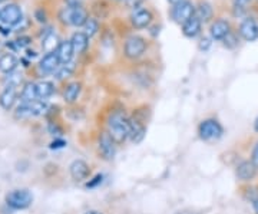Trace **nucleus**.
Masks as SVG:
<instances>
[{
	"label": "nucleus",
	"mask_w": 258,
	"mask_h": 214,
	"mask_svg": "<svg viewBox=\"0 0 258 214\" xmlns=\"http://www.w3.org/2000/svg\"><path fill=\"white\" fill-rule=\"evenodd\" d=\"M108 132L116 145L129 138V117L123 111H112L106 121Z\"/></svg>",
	"instance_id": "1"
},
{
	"label": "nucleus",
	"mask_w": 258,
	"mask_h": 214,
	"mask_svg": "<svg viewBox=\"0 0 258 214\" xmlns=\"http://www.w3.org/2000/svg\"><path fill=\"white\" fill-rule=\"evenodd\" d=\"M89 18H91V15L85 6L72 9V8H68L63 5L56 12V20L63 28H83Z\"/></svg>",
	"instance_id": "2"
},
{
	"label": "nucleus",
	"mask_w": 258,
	"mask_h": 214,
	"mask_svg": "<svg viewBox=\"0 0 258 214\" xmlns=\"http://www.w3.org/2000/svg\"><path fill=\"white\" fill-rule=\"evenodd\" d=\"M148 42L147 39L141 35H129L123 42V56L129 61H137L147 54Z\"/></svg>",
	"instance_id": "3"
},
{
	"label": "nucleus",
	"mask_w": 258,
	"mask_h": 214,
	"mask_svg": "<svg viewBox=\"0 0 258 214\" xmlns=\"http://www.w3.org/2000/svg\"><path fill=\"white\" fill-rule=\"evenodd\" d=\"M222 134H224V128L220 121L215 118H207L198 125V135L201 140L207 141V142L220 140Z\"/></svg>",
	"instance_id": "4"
},
{
	"label": "nucleus",
	"mask_w": 258,
	"mask_h": 214,
	"mask_svg": "<svg viewBox=\"0 0 258 214\" xmlns=\"http://www.w3.org/2000/svg\"><path fill=\"white\" fill-rule=\"evenodd\" d=\"M25 19L26 18L23 15V9L16 2H9L2 6V22L3 23L16 29Z\"/></svg>",
	"instance_id": "5"
},
{
	"label": "nucleus",
	"mask_w": 258,
	"mask_h": 214,
	"mask_svg": "<svg viewBox=\"0 0 258 214\" xmlns=\"http://www.w3.org/2000/svg\"><path fill=\"white\" fill-rule=\"evenodd\" d=\"M169 16H171V19L175 23L182 26L186 20H189V19L195 16V5H194L192 2H189V0H185L182 3L175 5V6L171 8Z\"/></svg>",
	"instance_id": "6"
},
{
	"label": "nucleus",
	"mask_w": 258,
	"mask_h": 214,
	"mask_svg": "<svg viewBox=\"0 0 258 214\" xmlns=\"http://www.w3.org/2000/svg\"><path fill=\"white\" fill-rule=\"evenodd\" d=\"M154 19H155L154 12L149 8L142 6V8H138L131 13L129 22H131L134 29H148L154 23Z\"/></svg>",
	"instance_id": "7"
},
{
	"label": "nucleus",
	"mask_w": 258,
	"mask_h": 214,
	"mask_svg": "<svg viewBox=\"0 0 258 214\" xmlns=\"http://www.w3.org/2000/svg\"><path fill=\"white\" fill-rule=\"evenodd\" d=\"M60 65L62 64H60L59 58L56 55V52L45 54L37 62V74H39L40 78H45V76H49V75H55V72L59 69Z\"/></svg>",
	"instance_id": "8"
},
{
	"label": "nucleus",
	"mask_w": 258,
	"mask_h": 214,
	"mask_svg": "<svg viewBox=\"0 0 258 214\" xmlns=\"http://www.w3.org/2000/svg\"><path fill=\"white\" fill-rule=\"evenodd\" d=\"M98 151L102 158L106 161H112L116 154V144L112 140L108 131H102L98 135Z\"/></svg>",
	"instance_id": "9"
},
{
	"label": "nucleus",
	"mask_w": 258,
	"mask_h": 214,
	"mask_svg": "<svg viewBox=\"0 0 258 214\" xmlns=\"http://www.w3.org/2000/svg\"><path fill=\"white\" fill-rule=\"evenodd\" d=\"M6 201L12 208L16 210H23L28 208L33 201V196L29 190H15L6 197Z\"/></svg>",
	"instance_id": "10"
},
{
	"label": "nucleus",
	"mask_w": 258,
	"mask_h": 214,
	"mask_svg": "<svg viewBox=\"0 0 258 214\" xmlns=\"http://www.w3.org/2000/svg\"><path fill=\"white\" fill-rule=\"evenodd\" d=\"M258 168L251 159H242L235 167V176L242 183H251L257 177Z\"/></svg>",
	"instance_id": "11"
},
{
	"label": "nucleus",
	"mask_w": 258,
	"mask_h": 214,
	"mask_svg": "<svg viewBox=\"0 0 258 214\" xmlns=\"http://www.w3.org/2000/svg\"><path fill=\"white\" fill-rule=\"evenodd\" d=\"M147 125L138 117H129V140L134 144H139L145 138Z\"/></svg>",
	"instance_id": "12"
},
{
	"label": "nucleus",
	"mask_w": 258,
	"mask_h": 214,
	"mask_svg": "<svg viewBox=\"0 0 258 214\" xmlns=\"http://www.w3.org/2000/svg\"><path fill=\"white\" fill-rule=\"evenodd\" d=\"M231 30V23L227 19H215L212 20L211 25H210V37L212 40H217V42H222V39L230 33Z\"/></svg>",
	"instance_id": "13"
},
{
	"label": "nucleus",
	"mask_w": 258,
	"mask_h": 214,
	"mask_svg": "<svg viewBox=\"0 0 258 214\" xmlns=\"http://www.w3.org/2000/svg\"><path fill=\"white\" fill-rule=\"evenodd\" d=\"M238 35L245 42H254L258 39V23L252 18H245L240 23Z\"/></svg>",
	"instance_id": "14"
},
{
	"label": "nucleus",
	"mask_w": 258,
	"mask_h": 214,
	"mask_svg": "<svg viewBox=\"0 0 258 214\" xmlns=\"http://www.w3.org/2000/svg\"><path fill=\"white\" fill-rule=\"evenodd\" d=\"M71 42L74 45L75 55H83L88 52L91 45V37L88 36L83 30H78L71 36Z\"/></svg>",
	"instance_id": "15"
},
{
	"label": "nucleus",
	"mask_w": 258,
	"mask_h": 214,
	"mask_svg": "<svg viewBox=\"0 0 258 214\" xmlns=\"http://www.w3.org/2000/svg\"><path fill=\"white\" fill-rule=\"evenodd\" d=\"M19 58L12 52H5L0 55V74L8 75L18 71Z\"/></svg>",
	"instance_id": "16"
},
{
	"label": "nucleus",
	"mask_w": 258,
	"mask_h": 214,
	"mask_svg": "<svg viewBox=\"0 0 258 214\" xmlns=\"http://www.w3.org/2000/svg\"><path fill=\"white\" fill-rule=\"evenodd\" d=\"M18 101V88L5 85L3 91L0 92V106L6 111L13 108V105Z\"/></svg>",
	"instance_id": "17"
},
{
	"label": "nucleus",
	"mask_w": 258,
	"mask_h": 214,
	"mask_svg": "<svg viewBox=\"0 0 258 214\" xmlns=\"http://www.w3.org/2000/svg\"><path fill=\"white\" fill-rule=\"evenodd\" d=\"M203 22L197 16H194L189 20H186L184 25L181 26V30H182V35L188 39H195L197 36L201 35L203 32Z\"/></svg>",
	"instance_id": "18"
},
{
	"label": "nucleus",
	"mask_w": 258,
	"mask_h": 214,
	"mask_svg": "<svg viewBox=\"0 0 258 214\" xmlns=\"http://www.w3.org/2000/svg\"><path fill=\"white\" fill-rule=\"evenodd\" d=\"M69 171L75 181H83L91 176V167L82 159H75L69 167Z\"/></svg>",
	"instance_id": "19"
},
{
	"label": "nucleus",
	"mask_w": 258,
	"mask_h": 214,
	"mask_svg": "<svg viewBox=\"0 0 258 214\" xmlns=\"http://www.w3.org/2000/svg\"><path fill=\"white\" fill-rule=\"evenodd\" d=\"M56 55L59 58L60 64H68V62H72L75 56V49L71 39H62L59 46L56 49Z\"/></svg>",
	"instance_id": "20"
},
{
	"label": "nucleus",
	"mask_w": 258,
	"mask_h": 214,
	"mask_svg": "<svg viewBox=\"0 0 258 214\" xmlns=\"http://www.w3.org/2000/svg\"><path fill=\"white\" fill-rule=\"evenodd\" d=\"M82 92V84L79 81H74L64 86L63 99L66 103H75Z\"/></svg>",
	"instance_id": "21"
},
{
	"label": "nucleus",
	"mask_w": 258,
	"mask_h": 214,
	"mask_svg": "<svg viewBox=\"0 0 258 214\" xmlns=\"http://www.w3.org/2000/svg\"><path fill=\"white\" fill-rule=\"evenodd\" d=\"M195 16L200 19L203 23L211 22L214 18V8L210 2H200L198 5H195Z\"/></svg>",
	"instance_id": "22"
},
{
	"label": "nucleus",
	"mask_w": 258,
	"mask_h": 214,
	"mask_svg": "<svg viewBox=\"0 0 258 214\" xmlns=\"http://www.w3.org/2000/svg\"><path fill=\"white\" fill-rule=\"evenodd\" d=\"M60 40H62V39L57 35L56 30L50 32L46 37H43V39L40 40V47H42L43 54H52V52H56V49L59 46Z\"/></svg>",
	"instance_id": "23"
},
{
	"label": "nucleus",
	"mask_w": 258,
	"mask_h": 214,
	"mask_svg": "<svg viewBox=\"0 0 258 214\" xmlns=\"http://www.w3.org/2000/svg\"><path fill=\"white\" fill-rule=\"evenodd\" d=\"M37 89L36 84L35 82H26L22 88V92H20V102L23 103H32L37 101Z\"/></svg>",
	"instance_id": "24"
},
{
	"label": "nucleus",
	"mask_w": 258,
	"mask_h": 214,
	"mask_svg": "<svg viewBox=\"0 0 258 214\" xmlns=\"http://www.w3.org/2000/svg\"><path fill=\"white\" fill-rule=\"evenodd\" d=\"M36 89L37 98H39L40 101H46V99H49L56 91L55 84L50 82V81H40V82H37Z\"/></svg>",
	"instance_id": "25"
},
{
	"label": "nucleus",
	"mask_w": 258,
	"mask_h": 214,
	"mask_svg": "<svg viewBox=\"0 0 258 214\" xmlns=\"http://www.w3.org/2000/svg\"><path fill=\"white\" fill-rule=\"evenodd\" d=\"M76 71V64L74 61L72 62H68V64H62L59 66V69L55 72V79L57 82H63L66 79L72 78Z\"/></svg>",
	"instance_id": "26"
},
{
	"label": "nucleus",
	"mask_w": 258,
	"mask_h": 214,
	"mask_svg": "<svg viewBox=\"0 0 258 214\" xmlns=\"http://www.w3.org/2000/svg\"><path fill=\"white\" fill-rule=\"evenodd\" d=\"M101 28L102 26L99 19H96L95 16H91V18L88 19V22L85 23V26H83V32L92 39V37H95L101 32Z\"/></svg>",
	"instance_id": "27"
},
{
	"label": "nucleus",
	"mask_w": 258,
	"mask_h": 214,
	"mask_svg": "<svg viewBox=\"0 0 258 214\" xmlns=\"http://www.w3.org/2000/svg\"><path fill=\"white\" fill-rule=\"evenodd\" d=\"M3 84L8 85V86H15V88H19L20 85L23 84V72L20 71H15L12 74L5 75L3 78Z\"/></svg>",
	"instance_id": "28"
},
{
	"label": "nucleus",
	"mask_w": 258,
	"mask_h": 214,
	"mask_svg": "<svg viewBox=\"0 0 258 214\" xmlns=\"http://www.w3.org/2000/svg\"><path fill=\"white\" fill-rule=\"evenodd\" d=\"M15 117L19 118V120H28L30 117H35L33 108H32V103H19L16 111H15Z\"/></svg>",
	"instance_id": "29"
},
{
	"label": "nucleus",
	"mask_w": 258,
	"mask_h": 214,
	"mask_svg": "<svg viewBox=\"0 0 258 214\" xmlns=\"http://www.w3.org/2000/svg\"><path fill=\"white\" fill-rule=\"evenodd\" d=\"M33 19H35V22L39 23L40 26H43V25H47L49 23V13H47V9L45 6H37L33 10Z\"/></svg>",
	"instance_id": "30"
},
{
	"label": "nucleus",
	"mask_w": 258,
	"mask_h": 214,
	"mask_svg": "<svg viewBox=\"0 0 258 214\" xmlns=\"http://www.w3.org/2000/svg\"><path fill=\"white\" fill-rule=\"evenodd\" d=\"M238 43H240V35L232 32V30L222 39V45L227 49H235V47L238 46Z\"/></svg>",
	"instance_id": "31"
},
{
	"label": "nucleus",
	"mask_w": 258,
	"mask_h": 214,
	"mask_svg": "<svg viewBox=\"0 0 258 214\" xmlns=\"http://www.w3.org/2000/svg\"><path fill=\"white\" fill-rule=\"evenodd\" d=\"M15 40H16L20 50H26V49L32 47V45H33V37L28 35V33H20V35L16 36Z\"/></svg>",
	"instance_id": "32"
},
{
	"label": "nucleus",
	"mask_w": 258,
	"mask_h": 214,
	"mask_svg": "<svg viewBox=\"0 0 258 214\" xmlns=\"http://www.w3.org/2000/svg\"><path fill=\"white\" fill-rule=\"evenodd\" d=\"M244 198L249 201V203H254L258 200V186H247L245 187V191H244Z\"/></svg>",
	"instance_id": "33"
},
{
	"label": "nucleus",
	"mask_w": 258,
	"mask_h": 214,
	"mask_svg": "<svg viewBox=\"0 0 258 214\" xmlns=\"http://www.w3.org/2000/svg\"><path fill=\"white\" fill-rule=\"evenodd\" d=\"M211 45H212L211 37L204 36L201 37V39H200V42H198V49H200L201 52H207V50H210Z\"/></svg>",
	"instance_id": "34"
},
{
	"label": "nucleus",
	"mask_w": 258,
	"mask_h": 214,
	"mask_svg": "<svg viewBox=\"0 0 258 214\" xmlns=\"http://www.w3.org/2000/svg\"><path fill=\"white\" fill-rule=\"evenodd\" d=\"M3 47H5V49H8V50H9V52H12V54H16V52H19V50H20L15 39H8V40H5Z\"/></svg>",
	"instance_id": "35"
},
{
	"label": "nucleus",
	"mask_w": 258,
	"mask_h": 214,
	"mask_svg": "<svg viewBox=\"0 0 258 214\" xmlns=\"http://www.w3.org/2000/svg\"><path fill=\"white\" fill-rule=\"evenodd\" d=\"M15 32V28H12L9 25H6V23H3V22H0V36L3 37H10V35Z\"/></svg>",
	"instance_id": "36"
},
{
	"label": "nucleus",
	"mask_w": 258,
	"mask_h": 214,
	"mask_svg": "<svg viewBox=\"0 0 258 214\" xmlns=\"http://www.w3.org/2000/svg\"><path fill=\"white\" fill-rule=\"evenodd\" d=\"M64 6L68 8H72V9H76V8H83L85 6V0H62Z\"/></svg>",
	"instance_id": "37"
},
{
	"label": "nucleus",
	"mask_w": 258,
	"mask_h": 214,
	"mask_svg": "<svg viewBox=\"0 0 258 214\" xmlns=\"http://www.w3.org/2000/svg\"><path fill=\"white\" fill-rule=\"evenodd\" d=\"M161 25H158V23H152L149 28H148V33H149V36L154 37V39H157L159 36V33H161Z\"/></svg>",
	"instance_id": "38"
},
{
	"label": "nucleus",
	"mask_w": 258,
	"mask_h": 214,
	"mask_svg": "<svg viewBox=\"0 0 258 214\" xmlns=\"http://www.w3.org/2000/svg\"><path fill=\"white\" fill-rule=\"evenodd\" d=\"M254 0H234V8L240 10H245Z\"/></svg>",
	"instance_id": "39"
},
{
	"label": "nucleus",
	"mask_w": 258,
	"mask_h": 214,
	"mask_svg": "<svg viewBox=\"0 0 258 214\" xmlns=\"http://www.w3.org/2000/svg\"><path fill=\"white\" fill-rule=\"evenodd\" d=\"M25 56L28 58L29 61H32V62H33V59H37V58L40 56V54H39L37 50H35V49L29 47V49H26V50H25Z\"/></svg>",
	"instance_id": "40"
},
{
	"label": "nucleus",
	"mask_w": 258,
	"mask_h": 214,
	"mask_svg": "<svg viewBox=\"0 0 258 214\" xmlns=\"http://www.w3.org/2000/svg\"><path fill=\"white\" fill-rule=\"evenodd\" d=\"M251 161L255 164V167L258 168V141L254 144V147H252V151H251Z\"/></svg>",
	"instance_id": "41"
},
{
	"label": "nucleus",
	"mask_w": 258,
	"mask_h": 214,
	"mask_svg": "<svg viewBox=\"0 0 258 214\" xmlns=\"http://www.w3.org/2000/svg\"><path fill=\"white\" fill-rule=\"evenodd\" d=\"M102 180H103V176H102V174H98L96 177H93L92 180L86 184V187H88V188H93V187H96L98 184H101Z\"/></svg>",
	"instance_id": "42"
},
{
	"label": "nucleus",
	"mask_w": 258,
	"mask_h": 214,
	"mask_svg": "<svg viewBox=\"0 0 258 214\" xmlns=\"http://www.w3.org/2000/svg\"><path fill=\"white\" fill-rule=\"evenodd\" d=\"M64 145H66V142L63 140H56L52 142V145H50V148H63Z\"/></svg>",
	"instance_id": "43"
},
{
	"label": "nucleus",
	"mask_w": 258,
	"mask_h": 214,
	"mask_svg": "<svg viewBox=\"0 0 258 214\" xmlns=\"http://www.w3.org/2000/svg\"><path fill=\"white\" fill-rule=\"evenodd\" d=\"M169 5H172V6H175V5H179V3H182L185 0H166Z\"/></svg>",
	"instance_id": "44"
},
{
	"label": "nucleus",
	"mask_w": 258,
	"mask_h": 214,
	"mask_svg": "<svg viewBox=\"0 0 258 214\" xmlns=\"http://www.w3.org/2000/svg\"><path fill=\"white\" fill-rule=\"evenodd\" d=\"M252 208H254L255 214H258V200H257V201H254V203H252Z\"/></svg>",
	"instance_id": "45"
},
{
	"label": "nucleus",
	"mask_w": 258,
	"mask_h": 214,
	"mask_svg": "<svg viewBox=\"0 0 258 214\" xmlns=\"http://www.w3.org/2000/svg\"><path fill=\"white\" fill-rule=\"evenodd\" d=\"M85 214H103L101 211H98V210H89V211H86Z\"/></svg>",
	"instance_id": "46"
},
{
	"label": "nucleus",
	"mask_w": 258,
	"mask_h": 214,
	"mask_svg": "<svg viewBox=\"0 0 258 214\" xmlns=\"http://www.w3.org/2000/svg\"><path fill=\"white\" fill-rule=\"evenodd\" d=\"M254 131L258 134V117L255 118V121H254Z\"/></svg>",
	"instance_id": "47"
},
{
	"label": "nucleus",
	"mask_w": 258,
	"mask_h": 214,
	"mask_svg": "<svg viewBox=\"0 0 258 214\" xmlns=\"http://www.w3.org/2000/svg\"><path fill=\"white\" fill-rule=\"evenodd\" d=\"M115 3H126V2H131V0H112Z\"/></svg>",
	"instance_id": "48"
},
{
	"label": "nucleus",
	"mask_w": 258,
	"mask_h": 214,
	"mask_svg": "<svg viewBox=\"0 0 258 214\" xmlns=\"http://www.w3.org/2000/svg\"><path fill=\"white\" fill-rule=\"evenodd\" d=\"M10 0H0V6H2V5H6V3H9Z\"/></svg>",
	"instance_id": "49"
},
{
	"label": "nucleus",
	"mask_w": 258,
	"mask_h": 214,
	"mask_svg": "<svg viewBox=\"0 0 258 214\" xmlns=\"http://www.w3.org/2000/svg\"><path fill=\"white\" fill-rule=\"evenodd\" d=\"M2 50H3V43L0 42V55H2Z\"/></svg>",
	"instance_id": "50"
},
{
	"label": "nucleus",
	"mask_w": 258,
	"mask_h": 214,
	"mask_svg": "<svg viewBox=\"0 0 258 214\" xmlns=\"http://www.w3.org/2000/svg\"><path fill=\"white\" fill-rule=\"evenodd\" d=\"M0 22H2V6H0Z\"/></svg>",
	"instance_id": "51"
}]
</instances>
